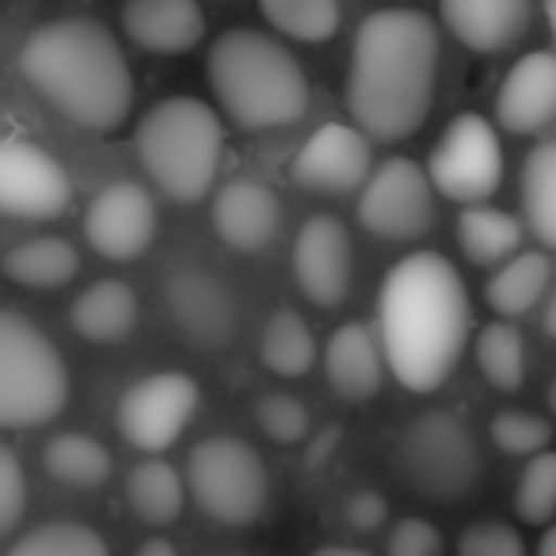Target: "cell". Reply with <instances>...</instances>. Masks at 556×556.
Listing matches in <instances>:
<instances>
[{"instance_id": "6da1fadb", "label": "cell", "mask_w": 556, "mask_h": 556, "mask_svg": "<svg viewBox=\"0 0 556 556\" xmlns=\"http://www.w3.org/2000/svg\"><path fill=\"white\" fill-rule=\"evenodd\" d=\"M472 332L462 270L442 252H412L389 267L378 294L386 366L412 393H434L457 370Z\"/></svg>"}, {"instance_id": "7a4b0ae2", "label": "cell", "mask_w": 556, "mask_h": 556, "mask_svg": "<svg viewBox=\"0 0 556 556\" xmlns=\"http://www.w3.org/2000/svg\"><path fill=\"white\" fill-rule=\"evenodd\" d=\"M439 80V31L419 9H378L358 24L348 115L370 141H404L427 123Z\"/></svg>"}, {"instance_id": "3957f363", "label": "cell", "mask_w": 556, "mask_h": 556, "mask_svg": "<svg viewBox=\"0 0 556 556\" xmlns=\"http://www.w3.org/2000/svg\"><path fill=\"white\" fill-rule=\"evenodd\" d=\"M24 80L73 126L115 134L134 108V73L123 42L88 16H62L35 27L20 47Z\"/></svg>"}, {"instance_id": "277c9868", "label": "cell", "mask_w": 556, "mask_h": 556, "mask_svg": "<svg viewBox=\"0 0 556 556\" xmlns=\"http://www.w3.org/2000/svg\"><path fill=\"white\" fill-rule=\"evenodd\" d=\"M206 80L217 108L240 130H282L309 111V80L275 35L232 27L217 35L206 54Z\"/></svg>"}, {"instance_id": "5b68a950", "label": "cell", "mask_w": 556, "mask_h": 556, "mask_svg": "<svg viewBox=\"0 0 556 556\" xmlns=\"http://www.w3.org/2000/svg\"><path fill=\"white\" fill-rule=\"evenodd\" d=\"M138 164L156 191L172 202H202L222 168L225 126L210 103L194 96H168L141 115L134 130Z\"/></svg>"}, {"instance_id": "8992f818", "label": "cell", "mask_w": 556, "mask_h": 556, "mask_svg": "<svg viewBox=\"0 0 556 556\" xmlns=\"http://www.w3.org/2000/svg\"><path fill=\"white\" fill-rule=\"evenodd\" d=\"M70 366L58 343L24 313L0 309V431H27L70 404Z\"/></svg>"}, {"instance_id": "52a82bcc", "label": "cell", "mask_w": 556, "mask_h": 556, "mask_svg": "<svg viewBox=\"0 0 556 556\" xmlns=\"http://www.w3.org/2000/svg\"><path fill=\"white\" fill-rule=\"evenodd\" d=\"M401 480L431 503H457L477 492L484 457L472 427L454 412H424L401 431L393 450Z\"/></svg>"}, {"instance_id": "ba28073f", "label": "cell", "mask_w": 556, "mask_h": 556, "mask_svg": "<svg viewBox=\"0 0 556 556\" xmlns=\"http://www.w3.org/2000/svg\"><path fill=\"white\" fill-rule=\"evenodd\" d=\"M187 492L222 526H252L270 503V477L260 450L232 434H210L187 454Z\"/></svg>"}, {"instance_id": "9c48e42d", "label": "cell", "mask_w": 556, "mask_h": 556, "mask_svg": "<svg viewBox=\"0 0 556 556\" xmlns=\"http://www.w3.org/2000/svg\"><path fill=\"white\" fill-rule=\"evenodd\" d=\"M431 187L457 206H480L503 184V146L495 126L477 111H465L442 130L427 161Z\"/></svg>"}, {"instance_id": "30bf717a", "label": "cell", "mask_w": 556, "mask_h": 556, "mask_svg": "<svg viewBox=\"0 0 556 556\" xmlns=\"http://www.w3.org/2000/svg\"><path fill=\"white\" fill-rule=\"evenodd\" d=\"M199 404H202V389L191 374L184 370L146 374V378L134 381L118 396V408H115L118 434L134 450H141V454L161 457L164 450H172L184 439Z\"/></svg>"}, {"instance_id": "8fae6325", "label": "cell", "mask_w": 556, "mask_h": 556, "mask_svg": "<svg viewBox=\"0 0 556 556\" xmlns=\"http://www.w3.org/2000/svg\"><path fill=\"white\" fill-rule=\"evenodd\" d=\"M358 222L370 237L412 244L434 229V187L427 168L408 156H389L358 191Z\"/></svg>"}, {"instance_id": "7c38bea8", "label": "cell", "mask_w": 556, "mask_h": 556, "mask_svg": "<svg viewBox=\"0 0 556 556\" xmlns=\"http://www.w3.org/2000/svg\"><path fill=\"white\" fill-rule=\"evenodd\" d=\"M73 184L54 153L31 138H0V217L54 222L70 210Z\"/></svg>"}, {"instance_id": "4fadbf2b", "label": "cell", "mask_w": 556, "mask_h": 556, "mask_svg": "<svg viewBox=\"0 0 556 556\" xmlns=\"http://www.w3.org/2000/svg\"><path fill=\"white\" fill-rule=\"evenodd\" d=\"M164 309L179 340L194 351H225L237 340L240 309L232 290L202 267H176L164 278Z\"/></svg>"}, {"instance_id": "5bb4252c", "label": "cell", "mask_w": 556, "mask_h": 556, "mask_svg": "<svg viewBox=\"0 0 556 556\" xmlns=\"http://www.w3.org/2000/svg\"><path fill=\"white\" fill-rule=\"evenodd\" d=\"M161 217L146 184L115 179L85 210V240L96 255L111 263H130L153 248Z\"/></svg>"}, {"instance_id": "9a60e30c", "label": "cell", "mask_w": 556, "mask_h": 556, "mask_svg": "<svg viewBox=\"0 0 556 556\" xmlns=\"http://www.w3.org/2000/svg\"><path fill=\"white\" fill-rule=\"evenodd\" d=\"M294 282L317 309H336L348 302L351 278H355V248L351 232L340 217L317 214L298 229L294 255Z\"/></svg>"}, {"instance_id": "2e32d148", "label": "cell", "mask_w": 556, "mask_h": 556, "mask_svg": "<svg viewBox=\"0 0 556 556\" xmlns=\"http://www.w3.org/2000/svg\"><path fill=\"white\" fill-rule=\"evenodd\" d=\"M374 172L370 138L355 123H325L298 149L290 176L309 194H351L363 191Z\"/></svg>"}, {"instance_id": "e0dca14e", "label": "cell", "mask_w": 556, "mask_h": 556, "mask_svg": "<svg viewBox=\"0 0 556 556\" xmlns=\"http://www.w3.org/2000/svg\"><path fill=\"white\" fill-rule=\"evenodd\" d=\"M210 222L232 252L255 255L270 248V240L282 229V199L263 179L237 176L217 191Z\"/></svg>"}, {"instance_id": "ac0fdd59", "label": "cell", "mask_w": 556, "mask_h": 556, "mask_svg": "<svg viewBox=\"0 0 556 556\" xmlns=\"http://www.w3.org/2000/svg\"><path fill=\"white\" fill-rule=\"evenodd\" d=\"M556 118V54L530 50L507 70L495 96V123L507 134H541Z\"/></svg>"}, {"instance_id": "d6986e66", "label": "cell", "mask_w": 556, "mask_h": 556, "mask_svg": "<svg viewBox=\"0 0 556 556\" xmlns=\"http://www.w3.org/2000/svg\"><path fill=\"white\" fill-rule=\"evenodd\" d=\"M118 24L134 47L156 58H179L206 39L199 0H126Z\"/></svg>"}, {"instance_id": "ffe728a7", "label": "cell", "mask_w": 556, "mask_h": 556, "mask_svg": "<svg viewBox=\"0 0 556 556\" xmlns=\"http://www.w3.org/2000/svg\"><path fill=\"white\" fill-rule=\"evenodd\" d=\"M325 374L336 396L351 404H363L381 393L386 378V355H381L378 328L363 320H348L332 332L325 348Z\"/></svg>"}, {"instance_id": "44dd1931", "label": "cell", "mask_w": 556, "mask_h": 556, "mask_svg": "<svg viewBox=\"0 0 556 556\" xmlns=\"http://www.w3.org/2000/svg\"><path fill=\"white\" fill-rule=\"evenodd\" d=\"M439 12L450 35L477 54L510 50L530 24V0H439Z\"/></svg>"}, {"instance_id": "7402d4cb", "label": "cell", "mask_w": 556, "mask_h": 556, "mask_svg": "<svg viewBox=\"0 0 556 556\" xmlns=\"http://www.w3.org/2000/svg\"><path fill=\"white\" fill-rule=\"evenodd\" d=\"M138 317H141L138 290L130 282H123V278H100V282L85 287L70 309L73 332L85 343H96V348L123 343L138 328Z\"/></svg>"}, {"instance_id": "603a6c76", "label": "cell", "mask_w": 556, "mask_h": 556, "mask_svg": "<svg viewBox=\"0 0 556 556\" xmlns=\"http://www.w3.org/2000/svg\"><path fill=\"white\" fill-rule=\"evenodd\" d=\"M548 282H553V260L545 252H518L507 263H500L495 275L488 278L484 302L503 320H515L538 302H545Z\"/></svg>"}, {"instance_id": "cb8c5ba5", "label": "cell", "mask_w": 556, "mask_h": 556, "mask_svg": "<svg viewBox=\"0 0 556 556\" xmlns=\"http://www.w3.org/2000/svg\"><path fill=\"white\" fill-rule=\"evenodd\" d=\"M126 503H130V510L146 526H156V530L172 526L184 515V503H187L184 472L172 462H164V457H146L126 477Z\"/></svg>"}, {"instance_id": "d4e9b609", "label": "cell", "mask_w": 556, "mask_h": 556, "mask_svg": "<svg viewBox=\"0 0 556 556\" xmlns=\"http://www.w3.org/2000/svg\"><path fill=\"white\" fill-rule=\"evenodd\" d=\"M457 244H462L465 260L477 267H500L510 255L522 252V222L488 202L465 206L457 214Z\"/></svg>"}, {"instance_id": "484cf974", "label": "cell", "mask_w": 556, "mask_h": 556, "mask_svg": "<svg viewBox=\"0 0 556 556\" xmlns=\"http://www.w3.org/2000/svg\"><path fill=\"white\" fill-rule=\"evenodd\" d=\"M80 270L77 248L65 237H35L4 255V275L24 290H62Z\"/></svg>"}, {"instance_id": "4316f807", "label": "cell", "mask_w": 556, "mask_h": 556, "mask_svg": "<svg viewBox=\"0 0 556 556\" xmlns=\"http://www.w3.org/2000/svg\"><path fill=\"white\" fill-rule=\"evenodd\" d=\"M260 363L278 378H305L317 366V340L298 309L270 313L260 336Z\"/></svg>"}, {"instance_id": "83f0119b", "label": "cell", "mask_w": 556, "mask_h": 556, "mask_svg": "<svg viewBox=\"0 0 556 556\" xmlns=\"http://www.w3.org/2000/svg\"><path fill=\"white\" fill-rule=\"evenodd\" d=\"M42 469H47L58 484L100 488V484H108L115 462H111V450L103 446L100 439L80 434V431H65L47 442V450H42Z\"/></svg>"}, {"instance_id": "f1b7e54d", "label": "cell", "mask_w": 556, "mask_h": 556, "mask_svg": "<svg viewBox=\"0 0 556 556\" xmlns=\"http://www.w3.org/2000/svg\"><path fill=\"white\" fill-rule=\"evenodd\" d=\"M522 214L530 232L556 252V138L530 149L522 164Z\"/></svg>"}, {"instance_id": "f546056e", "label": "cell", "mask_w": 556, "mask_h": 556, "mask_svg": "<svg viewBox=\"0 0 556 556\" xmlns=\"http://www.w3.org/2000/svg\"><path fill=\"white\" fill-rule=\"evenodd\" d=\"M477 366L500 393H518L526 381V340L510 320H492L477 336Z\"/></svg>"}, {"instance_id": "4dcf8cb0", "label": "cell", "mask_w": 556, "mask_h": 556, "mask_svg": "<svg viewBox=\"0 0 556 556\" xmlns=\"http://www.w3.org/2000/svg\"><path fill=\"white\" fill-rule=\"evenodd\" d=\"M260 12L278 35L294 42H328L340 31V0H260Z\"/></svg>"}, {"instance_id": "1f68e13d", "label": "cell", "mask_w": 556, "mask_h": 556, "mask_svg": "<svg viewBox=\"0 0 556 556\" xmlns=\"http://www.w3.org/2000/svg\"><path fill=\"white\" fill-rule=\"evenodd\" d=\"M9 556H111V548L92 526L62 518V522H42L27 530L9 548Z\"/></svg>"}, {"instance_id": "d6a6232c", "label": "cell", "mask_w": 556, "mask_h": 556, "mask_svg": "<svg viewBox=\"0 0 556 556\" xmlns=\"http://www.w3.org/2000/svg\"><path fill=\"white\" fill-rule=\"evenodd\" d=\"M515 515L526 526H548L556 515V450H541L526 462L515 484Z\"/></svg>"}, {"instance_id": "836d02e7", "label": "cell", "mask_w": 556, "mask_h": 556, "mask_svg": "<svg viewBox=\"0 0 556 556\" xmlns=\"http://www.w3.org/2000/svg\"><path fill=\"white\" fill-rule=\"evenodd\" d=\"M492 431V442L510 457H533L541 450H548L553 442V424L538 412H522V408H503L492 416L488 424Z\"/></svg>"}, {"instance_id": "e575fe53", "label": "cell", "mask_w": 556, "mask_h": 556, "mask_svg": "<svg viewBox=\"0 0 556 556\" xmlns=\"http://www.w3.org/2000/svg\"><path fill=\"white\" fill-rule=\"evenodd\" d=\"M255 424L278 446H294L313 431L309 404L298 401L294 393H263L255 401Z\"/></svg>"}, {"instance_id": "d590c367", "label": "cell", "mask_w": 556, "mask_h": 556, "mask_svg": "<svg viewBox=\"0 0 556 556\" xmlns=\"http://www.w3.org/2000/svg\"><path fill=\"white\" fill-rule=\"evenodd\" d=\"M27 515V472L12 446L0 442V538H9Z\"/></svg>"}, {"instance_id": "8d00e7d4", "label": "cell", "mask_w": 556, "mask_h": 556, "mask_svg": "<svg viewBox=\"0 0 556 556\" xmlns=\"http://www.w3.org/2000/svg\"><path fill=\"white\" fill-rule=\"evenodd\" d=\"M457 556H526L522 530L510 522H472L457 538Z\"/></svg>"}, {"instance_id": "74e56055", "label": "cell", "mask_w": 556, "mask_h": 556, "mask_svg": "<svg viewBox=\"0 0 556 556\" xmlns=\"http://www.w3.org/2000/svg\"><path fill=\"white\" fill-rule=\"evenodd\" d=\"M386 556H442V533L427 518H401V522L389 530Z\"/></svg>"}, {"instance_id": "f35d334b", "label": "cell", "mask_w": 556, "mask_h": 556, "mask_svg": "<svg viewBox=\"0 0 556 556\" xmlns=\"http://www.w3.org/2000/svg\"><path fill=\"white\" fill-rule=\"evenodd\" d=\"M343 518H348V526H351V530H358V533L378 530V526H386V518H389L386 495L363 488V492H355L348 503H343Z\"/></svg>"}, {"instance_id": "ab89813d", "label": "cell", "mask_w": 556, "mask_h": 556, "mask_svg": "<svg viewBox=\"0 0 556 556\" xmlns=\"http://www.w3.org/2000/svg\"><path fill=\"white\" fill-rule=\"evenodd\" d=\"M134 556H179V553L168 538H149V541H141V548Z\"/></svg>"}, {"instance_id": "60d3db41", "label": "cell", "mask_w": 556, "mask_h": 556, "mask_svg": "<svg viewBox=\"0 0 556 556\" xmlns=\"http://www.w3.org/2000/svg\"><path fill=\"white\" fill-rule=\"evenodd\" d=\"M313 556H374L370 548H358V545H317Z\"/></svg>"}, {"instance_id": "b9f144b4", "label": "cell", "mask_w": 556, "mask_h": 556, "mask_svg": "<svg viewBox=\"0 0 556 556\" xmlns=\"http://www.w3.org/2000/svg\"><path fill=\"white\" fill-rule=\"evenodd\" d=\"M541 332H545L548 340H556V290L548 294L545 313H541Z\"/></svg>"}, {"instance_id": "7bdbcfd3", "label": "cell", "mask_w": 556, "mask_h": 556, "mask_svg": "<svg viewBox=\"0 0 556 556\" xmlns=\"http://www.w3.org/2000/svg\"><path fill=\"white\" fill-rule=\"evenodd\" d=\"M538 556H556V522L548 526L545 533H541V541H538Z\"/></svg>"}, {"instance_id": "ee69618b", "label": "cell", "mask_w": 556, "mask_h": 556, "mask_svg": "<svg viewBox=\"0 0 556 556\" xmlns=\"http://www.w3.org/2000/svg\"><path fill=\"white\" fill-rule=\"evenodd\" d=\"M545 20H548V31L556 39V0H545Z\"/></svg>"}, {"instance_id": "f6af8a7d", "label": "cell", "mask_w": 556, "mask_h": 556, "mask_svg": "<svg viewBox=\"0 0 556 556\" xmlns=\"http://www.w3.org/2000/svg\"><path fill=\"white\" fill-rule=\"evenodd\" d=\"M545 401H548V412L556 416V374H553V381H548V393H545Z\"/></svg>"}]
</instances>
